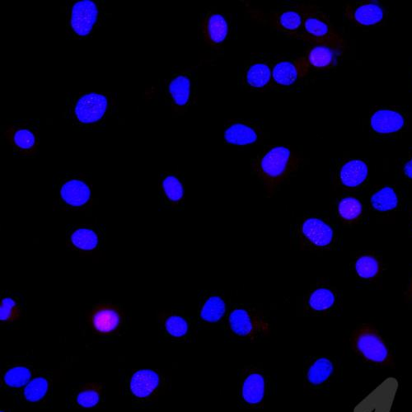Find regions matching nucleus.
I'll list each match as a JSON object with an SVG mask.
<instances>
[{"label": "nucleus", "mask_w": 412, "mask_h": 412, "mask_svg": "<svg viewBox=\"0 0 412 412\" xmlns=\"http://www.w3.org/2000/svg\"><path fill=\"white\" fill-rule=\"evenodd\" d=\"M303 14V28L298 39L320 46H329L336 53L345 48V41L332 25L329 18L320 8L312 4L294 6Z\"/></svg>", "instance_id": "obj_1"}, {"label": "nucleus", "mask_w": 412, "mask_h": 412, "mask_svg": "<svg viewBox=\"0 0 412 412\" xmlns=\"http://www.w3.org/2000/svg\"><path fill=\"white\" fill-rule=\"evenodd\" d=\"M301 159L291 149L275 146L256 159L254 170L263 181L266 190L273 191L276 186L297 170Z\"/></svg>", "instance_id": "obj_2"}, {"label": "nucleus", "mask_w": 412, "mask_h": 412, "mask_svg": "<svg viewBox=\"0 0 412 412\" xmlns=\"http://www.w3.org/2000/svg\"><path fill=\"white\" fill-rule=\"evenodd\" d=\"M354 352L365 362L379 367L394 366V358L376 326L363 324L354 330L350 337Z\"/></svg>", "instance_id": "obj_3"}, {"label": "nucleus", "mask_w": 412, "mask_h": 412, "mask_svg": "<svg viewBox=\"0 0 412 412\" xmlns=\"http://www.w3.org/2000/svg\"><path fill=\"white\" fill-rule=\"evenodd\" d=\"M268 392V379L263 371L256 367L243 369L240 383V397L243 404L250 408L263 406Z\"/></svg>", "instance_id": "obj_4"}, {"label": "nucleus", "mask_w": 412, "mask_h": 412, "mask_svg": "<svg viewBox=\"0 0 412 412\" xmlns=\"http://www.w3.org/2000/svg\"><path fill=\"white\" fill-rule=\"evenodd\" d=\"M296 8V7H294ZM252 17L262 22H268V25L274 27L280 32H284L289 36L298 39L302 31L303 18L298 8L270 13L266 15L260 11H252Z\"/></svg>", "instance_id": "obj_5"}, {"label": "nucleus", "mask_w": 412, "mask_h": 412, "mask_svg": "<svg viewBox=\"0 0 412 412\" xmlns=\"http://www.w3.org/2000/svg\"><path fill=\"white\" fill-rule=\"evenodd\" d=\"M345 16L355 25L371 27L380 23L385 17V8L378 1H362L348 4Z\"/></svg>", "instance_id": "obj_6"}, {"label": "nucleus", "mask_w": 412, "mask_h": 412, "mask_svg": "<svg viewBox=\"0 0 412 412\" xmlns=\"http://www.w3.org/2000/svg\"><path fill=\"white\" fill-rule=\"evenodd\" d=\"M109 101L102 95L91 92L82 96L78 100L74 109V114L83 124L97 123L104 116Z\"/></svg>", "instance_id": "obj_7"}, {"label": "nucleus", "mask_w": 412, "mask_h": 412, "mask_svg": "<svg viewBox=\"0 0 412 412\" xmlns=\"http://www.w3.org/2000/svg\"><path fill=\"white\" fill-rule=\"evenodd\" d=\"M98 13L97 4L92 0H81L74 4L70 21L73 31L81 36L90 35L97 21Z\"/></svg>", "instance_id": "obj_8"}, {"label": "nucleus", "mask_w": 412, "mask_h": 412, "mask_svg": "<svg viewBox=\"0 0 412 412\" xmlns=\"http://www.w3.org/2000/svg\"><path fill=\"white\" fill-rule=\"evenodd\" d=\"M335 364L329 357H320L309 360L304 369V381L311 388L327 385L335 373Z\"/></svg>", "instance_id": "obj_9"}, {"label": "nucleus", "mask_w": 412, "mask_h": 412, "mask_svg": "<svg viewBox=\"0 0 412 412\" xmlns=\"http://www.w3.org/2000/svg\"><path fill=\"white\" fill-rule=\"evenodd\" d=\"M228 325L233 334L241 338L254 339L263 330V326L243 308H237L231 313Z\"/></svg>", "instance_id": "obj_10"}, {"label": "nucleus", "mask_w": 412, "mask_h": 412, "mask_svg": "<svg viewBox=\"0 0 412 412\" xmlns=\"http://www.w3.org/2000/svg\"><path fill=\"white\" fill-rule=\"evenodd\" d=\"M202 32L206 43L218 48L228 35V25L222 14L209 13L202 22Z\"/></svg>", "instance_id": "obj_11"}, {"label": "nucleus", "mask_w": 412, "mask_h": 412, "mask_svg": "<svg viewBox=\"0 0 412 412\" xmlns=\"http://www.w3.org/2000/svg\"><path fill=\"white\" fill-rule=\"evenodd\" d=\"M260 130L254 125L235 121L229 124L224 132V139L228 144L246 146L259 142Z\"/></svg>", "instance_id": "obj_12"}, {"label": "nucleus", "mask_w": 412, "mask_h": 412, "mask_svg": "<svg viewBox=\"0 0 412 412\" xmlns=\"http://www.w3.org/2000/svg\"><path fill=\"white\" fill-rule=\"evenodd\" d=\"M406 119L399 111L391 109L378 110L371 117V126L378 134L399 132L404 128Z\"/></svg>", "instance_id": "obj_13"}, {"label": "nucleus", "mask_w": 412, "mask_h": 412, "mask_svg": "<svg viewBox=\"0 0 412 412\" xmlns=\"http://www.w3.org/2000/svg\"><path fill=\"white\" fill-rule=\"evenodd\" d=\"M308 67L305 58L299 59L296 62H279L273 69V81L280 86H291L299 77L307 74Z\"/></svg>", "instance_id": "obj_14"}, {"label": "nucleus", "mask_w": 412, "mask_h": 412, "mask_svg": "<svg viewBox=\"0 0 412 412\" xmlns=\"http://www.w3.org/2000/svg\"><path fill=\"white\" fill-rule=\"evenodd\" d=\"M303 236L318 247L329 246L334 240V232L329 224L317 218H309L302 224Z\"/></svg>", "instance_id": "obj_15"}, {"label": "nucleus", "mask_w": 412, "mask_h": 412, "mask_svg": "<svg viewBox=\"0 0 412 412\" xmlns=\"http://www.w3.org/2000/svg\"><path fill=\"white\" fill-rule=\"evenodd\" d=\"M368 175V165L359 159H354L345 163L341 167L339 173L341 184L348 188H355L363 184L367 179Z\"/></svg>", "instance_id": "obj_16"}, {"label": "nucleus", "mask_w": 412, "mask_h": 412, "mask_svg": "<svg viewBox=\"0 0 412 412\" xmlns=\"http://www.w3.org/2000/svg\"><path fill=\"white\" fill-rule=\"evenodd\" d=\"M158 385V374L149 369H144L135 373L131 378L130 390L138 397H146L156 390Z\"/></svg>", "instance_id": "obj_17"}, {"label": "nucleus", "mask_w": 412, "mask_h": 412, "mask_svg": "<svg viewBox=\"0 0 412 412\" xmlns=\"http://www.w3.org/2000/svg\"><path fill=\"white\" fill-rule=\"evenodd\" d=\"M62 196L65 202L73 206H81L88 202L91 195L90 187L83 181L71 180L62 186Z\"/></svg>", "instance_id": "obj_18"}, {"label": "nucleus", "mask_w": 412, "mask_h": 412, "mask_svg": "<svg viewBox=\"0 0 412 412\" xmlns=\"http://www.w3.org/2000/svg\"><path fill=\"white\" fill-rule=\"evenodd\" d=\"M273 78V69L268 64L255 63L247 69L245 74V83L255 90H264L268 88Z\"/></svg>", "instance_id": "obj_19"}, {"label": "nucleus", "mask_w": 412, "mask_h": 412, "mask_svg": "<svg viewBox=\"0 0 412 412\" xmlns=\"http://www.w3.org/2000/svg\"><path fill=\"white\" fill-rule=\"evenodd\" d=\"M168 91H170L172 99L176 106L186 107L191 99V79L186 76H177L170 82Z\"/></svg>", "instance_id": "obj_20"}, {"label": "nucleus", "mask_w": 412, "mask_h": 412, "mask_svg": "<svg viewBox=\"0 0 412 412\" xmlns=\"http://www.w3.org/2000/svg\"><path fill=\"white\" fill-rule=\"evenodd\" d=\"M336 51L325 46H317L309 51L307 62L317 69H329L336 63Z\"/></svg>", "instance_id": "obj_21"}, {"label": "nucleus", "mask_w": 412, "mask_h": 412, "mask_svg": "<svg viewBox=\"0 0 412 412\" xmlns=\"http://www.w3.org/2000/svg\"><path fill=\"white\" fill-rule=\"evenodd\" d=\"M371 202L372 207L377 212H388L397 207L399 200L392 187L385 186L371 196Z\"/></svg>", "instance_id": "obj_22"}, {"label": "nucleus", "mask_w": 412, "mask_h": 412, "mask_svg": "<svg viewBox=\"0 0 412 412\" xmlns=\"http://www.w3.org/2000/svg\"><path fill=\"white\" fill-rule=\"evenodd\" d=\"M226 313V303L219 296L210 297L201 308V320L209 323H217L222 320Z\"/></svg>", "instance_id": "obj_23"}, {"label": "nucleus", "mask_w": 412, "mask_h": 412, "mask_svg": "<svg viewBox=\"0 0 412 412\" xmlns=\"http://www.w3.org/2000/svg\"><path fill=\"white\" fill-rule=\"evenodd\" d=\"M336 296L331 289L320 288L311 294L308 299V305L316 312H325L334 307Z\"/></svg>", "instance_id": "obj_24"}, {"label": "nucleus", "mask_w": 412, "mask_h": 412, "mask_svg": "<svg viewBox=\"0 0 412 412\" xmlns=\"http://www.w3.org/2000/svg\"><path fill=\"white\" fill-rule=\"evenodd\" d=\"M363 206L362 202L354 198H346L338 205L339 217L346 223H355L362 217Z\"/></svg>", "instance_id": "obj_25"}, {"label": "nucleus", "mask_w": 412, "mask_h": 412, "mask_svg": "<svg viewBox=\"0 0 412 412\" xmlns=\"http://www.w3.org/2000/svg\"><path fill=\"white\" fill-rule=\"evenodd\" d=\"M355 270L360 278L372 280L380 275L381 264L376 257L364 255L355 262Z\"/></svg>", "instance_id": "obj_26"}, {"label": "nucleus", "mask_w": 412, "mask_h": 412, "mask_svg": "<svg viewBox=\"0 0 412 412\" xmlns=\"http://www.w3.org/2000/svg\"><path fill=\"white\" fill-rule=\"evenodd\" d=\"M120 322L119 315L114 310L104 309L97 312L93 317V324L98 331L107 332L112 331L116 329Z\"/></svg>", "instance_id": "obj_27"}, {"label": "nucleus", "mask_w": 412, "mask_h": 412, "mask_svg": "<svg viewBox=\"0 0 412 412\" xmlns=\"http://www.w3.org/2000/svg\"><path fill=\"white\" fill-rule=\"evenodd\" d=\"M74 246L83 250H92L97 245V234L90 229L81 228L73 233L71 238Z\"/></svg>", "instance_id": "obj_28"}, {"label": "nucleus", "mask_w": 412, "mask_h": 412, "mask_svg": "<svg viewBox=\"0 0 412 412\" xmlns=\"http://www.w3.org/2000/svg\"><path fill=\"white\" fill-rule=\"evenodd\" d=\"M48 390V383L44 378H36L25 387V396L27 401H39L43 399Z\"/></svg>", "instance_id": "obj_29"}, {"label": "nucleus", "mask_w": 412, "mask_h": 412, "mask_svg": "<svg viewBox=\"0 0 412 412\" xmlns=\"http://www.w3.org/2000/svg\"><path fill=\"white\" fill-rule=\"evenodd\" d=\"M31 377L29 369L25 367H15L6 373L4 382L9 387H21L29 382Z\"/></svg>", "instance_id": "obj_30"}, {"label": "nucleus", "mask_w": 412, "mask_h": 412, "mask_svg": "<svg viewBox=\"0 0 412 412\" xmlns=\"http://www.w3.org/2000/svg\"><path fill=\"white\" fill-rule=\"evenodd\" d=\"M163 190L168 199L172 201H179L184 195V186L174 176H168L163 181Z\"/></svg>", "instance_id": "obj_31"}, {"label": "nucleus", "mask_w": 412, "mask_h": 412, "mask_svg": "<svg viewBox=\"0 0 412 412\" xmlns=\"http://www.w3.org/2000/svg\"><path fill=\"white\" fill-rule=\"evenodd\" d=\"M166 330L171 336L179 338L187 334L189 330L188 323L179 316L168 317L165 323Z\"/></svg>", "instance_id": "obj_32"}, {"label": "nucleus", "mask_w": 412, "mask_h": 412, "mask_svg": "<svg viewBox=\"0 0 412 412\" xmlns=\"http://www.w3.org/2000/svg\"><path fill=\"white\" fill-rule=\"evenodd\" d=\"M13 142L22 149H30L34 146L36 138L34 133L28 130H18L14 133Z\"/></svg>", "instance_id": "obj_33"}, {"label": "nucleus", "mask_w": 412, "mask_h": 412, "mask_svg": "<svg viewBox=\"0 0 412 412\" xmlns=\"http://www.w3.org/2000/svg\"><path fill=\"white\" fill-rule=\"evenodd\" d=\"M98 401H99V395L95 391L83 392L77 397L78 404L85 408L96 406Z\"/></svg>", "instance_id": "obj_34"}, {"label": "nucleus", "mask_w": 412, "mask_h": 412, "mask_svg": "<svg viewBox=\"0 0 412 412\" xmlns=\"http://www.w3.org/2000/svg\"><path fill=\"white\" fill-rule=\"evenodd\" d=\"M15 302L11 298L3 299L1 308H0V320L6 321L11 316V313Z\"/></svg>", "instance_id": "obj_35"}, {"label": "nucleus", "mask_w": 412, "mask_h": 412, "mask_svg": "<svg viewBox=\"0 0 412 412\" xmlns=\"http://www.w3.org/2000/svg\"><path fill=\"white\" fill-rule=\"evenodd\" d=\"M404 173L407 179L412 181V158L405 163Z\"/></svg>", "instance_id": "obj_36"}, {"label": "nucleus", "mask_w": 412, "mask_h": 412, "mask_svg": "<svg viewBox=\"0 0 412 412\" xmlns=\"http://www.w3.org/2000/svg\"><path fill=\"white\" fill-rule=\"evenodd\" d=\"M406 296L407 301L412 303V280L410 283L409 288L408 289H407V291L406 293Z\"/></svg>", "instance_id": "obj_37"}, {"label": "nucleus", "mask_w": 412, "mask_h": 412, "mask_svg": "<svg viewBox=\"0 0 412 412\" xmlns=\"http://www.w3.org/2000/svg\"><path fill=\"white\" fill-rule=\"evenodd\" d=\"M1 412H4L3 411Z\"/></svg>", "instance_id": "obj_38"}]
</instances>
